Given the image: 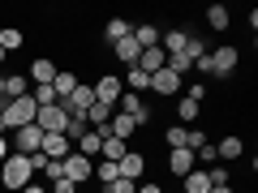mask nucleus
<instances>
[{
	"label": "nucleus",
	"mask_w": 258,
	"mask_h": 193,
	"mask_svg": "<svg viewBox=\"0 0 258 193\" xmlns=\"http://www.w3.org/2000/svg\"><path fill=\"white\" fill-rule=\"evenodd\" d=\"M35 116H39V103L30 99V94H22V99H9V103H0V120H5V129H26V125H35Z\"/></svg>",
	"instance_id": "1"
},
{
	"label": "nucleus",
	"mask_w": 258,
	"mask_h": 193,
	"mask_svg": "<svg viewBox=\"0 0 258 193\" xmlns=\"http://www.w3.org/2000/svg\"><path fill=\"white\" fill-rule=\"evenodd\" d=\"M30 176H35V172H30V159H26V155H9L5 163H0V180L9 184L13 193H22V189H26V184H30Z\"/></svg>",
	"instance_id": "2"
},
{
	"label": "nucleus",
	"mask_w": 258,
	"mask_h": 193,
	"mask_svg": "<svg viewBox=\"0 0 258 193\" xmlns=\"http://www.w3.org/2000/svg\"><path fill=\"white\" fill-rule=\"evenodd\" d=\"M207 60H211V73L215 77H232L237 73V47H215V52H207Z\"/></svg>",
	"instance_id": "3"
},
{
	"label": "nucleus",
	"mask_w": 258,
	"mask_h": 193,
	"mask_svg": "<svg viewBox=\"0 0 258 193\" xmlns=\"http://www.w3.org/2000/svg\"><path fill=\"white\" fill-rule=\"evenodd\" d=\"M35 125L43 129V133H64V125H69V112H64L60 103H52V108H39Z\"/></svg>",
	"instance_id": "4"
},
{
	"label": "nucleus",
	"mask_w": 258,
	"mask_h": 193,
	"mask_svg": "<svg viewBox=\"0 0 258 193\" xmlns=\"http://www.w3.org/2000/svg\"><path fill=\"white\" fill-rule=\"evenodd\" d=\"M39 146H43V129L39 125H26L13 133V155H35Z\"/></svg>",
	"instance_id": "5"
},
{
	"label": "nucleus",
	"mask_w": 258,
	"mask_h": 193,
	"mask_svg": "<svg viewBox=\"0 0 258 193\" xmlns=\"http://www.w3.org/2000/svg\"><path fill=\"white\" fill-rule=\"evenodd\" d=\"M181 73H172V69H159V73H151V90L155 94H168V99H176L181 94Z\"/></svg>",
	"instance_id": "6"
},
{
	"label": "nucleus",
	"mask_w": 258,
	"mask_h": 193,
	"mask_svg": "<svg viewBox=\"0 0 258 193\" xmlns=\"http://www.w3.org/2000/svg\"><path fill=\"white\" fill-rule=\"evenodd\" d=\"M91 90H95V99H99V103H108V108H116V103H120V94H125V86H120V77H99V82H95L91 86Z\"/></svg>",
	"instance_id": "7"
},
{
	"label": "nucleus",
	"mask_w": 258,
	"mask_h": 193,
	"mask_svg": "<svg viewBox=\"0 0 258 193\" xmlns=\"http://www.w3.org/2000/svg\"><path fill=\"white\" fill-rule=\"evenodd\" d=\"M64 176H69L74 184H82V180H91V176H95V163H91L86 155H78V150H74V155L64 159Z\"/></svg>",
	"instance_id": "8"
},
{
	"label": "nucleus",
	"mask_w": 258,
	"mask_h": 193,
	"mask_svg": "<svg viewBox=\"0 0 258 193\" xmlns=\"http://www.w3.org/2000/svg\"><path fill=\"white\" fill-rule=\"evenodd\" d=\"M43 159H69L74 155V146H69V138H64V133H43Z\"/></svg>",
	"instance_id": "9"
},
{
	"label": "nucleus",
	"mask_w": 258,
	"mask_h": 193,
	"mask_svg": "<svg viewBox=\"0 0 258 193\" xmlns=\"http://www.w3.org/2000/svg\"><path fill=\"white\" fill-rule=\"evenodd\" d=\"M138 69L142 73H159V69H168V52L164 47H142V56H138Z\"/></svg>",
	"instance_id": "10"
},
{
	"label": "nucleus",
	"mask_w": 258,
	"mask_h": 193,
	"mask_svg": "<svg viewBox=\"0 0 258 193\" xmlns=\"http://www.w3.org/2000/svg\"><path fill=\"white\" fill-rule=\"evenodd\" d=\"M241 155H245V142H241L237 133H228V138L215 142V159H224V163H228V159H241Z\"/></svg>",
	"instance_id": "11"
},
{
	"label": "nucleus",
	"mask_w": 258,
	"mask_h": 193,
	"mask_svg": "<svg viewBox=\"0 0 258 193\" xmlns=\"http://www.w3.org/2000/svg\"><path fill=\"white\" fill-rule=\"evenodd\" d=\"M181 189L185 193H211V176H207V167H194L189 176H181Z\"/></svg>",
	"instance_id": "12"
},
{
	"label": "nucleus",
	"mask_w": 258,
	"mask_h": 193,
	"mask_svg": "<svg viewBox=\"0 0 258 193\" xmlns=\"http://www.w3.org/2000/svg\"><path fill=\"white\" fill-rule=\"evenodd\" d=\"M168 172H172V176H189L194 172V150H172V155H168Z\"/></svg>",
	"instance_id": "13"
},
{
	"label": "nucleus",
	"mask_w": 258,
	"mask_h": 193,
	"mask_svg": "<svg viewBox=\"0 0 258 193\" xmlns=\"http://www.w3.org/2000/svg\"><path fill=\"white\" fill-rule=\"evenodd\" d=\"M134 133H138V125H134V120L125 116V112L108 120V138H120V142H129V138H134Z\"/></svg>",
	"instance_id": "14"
},
{
	"label": "nucleus",
	"mask_w": 258,
	"mask_h": 193,
	"mask_svg": "<svg viewBox=\"0 0 258 193\" xmlns=\"http://www.w3.org/2000/svg\"><path fill=\"white\" fill-rule=\"evenodd\" d=\"M52 90H56V103H60V99H69V94L78 90V77L69 73V69H56V77H52Z\"/></svg>",
	"instance_id": "15"
},
{
	"label": "nucleus",
	"mask_w": 258,
	"mask_h": 193,
	"mask_svg": "<svg viewBox=\"0 0 258 193\" xmlns=\"http://www.w3.org/2000/svg\"><path fill=\"white\" fill-rule=\"evenodd\" d=\"M142 167H147V159H142L138 150H129V155H125V159L116 163V172L125 176V180H138V176H142Z\"/></svg>",
	"instance_id": "16"
},
{
	"label": "nucleus",
	"mask_w": 258,
	"mask_h": 193,
	"mask_svg": "<svg viewBox=\"0 0 258 193\" xmlns=\"http://www.w3.org/2000/svg\"><path fill=\"white\" fill-rule=\"evenodd\" d=\"M52 77H56V64L47 60V56H39V60L30 64V82L35 86H52Z\"/></svg>",
	"instance_id": "17"
},
{
	"label": "nucleus",
	"mask_w": 258,
	"mask_h": 193,
	"mask_svg": "<svg viewBox=\"0 0 258 193\" xmlns=\"http://www.w3.org/2000/svg\"><path fill=\"white\" fill-rule=\"evenodd\" d=\"M22 94H30V77H22V73H9V77H5V99H0V103L22 99Z\"/></svg>",
	"instance_id": "18"
},
{
	"label": "nucleus",
	"mask_w": 258,
	"mask_h": 193,
	"mask_svg": "<svg viewBox=\"0 0 258 193\" xmlns=\"http://www.w3.org/2000/svg\"><path fill=\"white\" fill-rule=\"evenodd\" d=\"M99 155L108 159V163H120V159L129 155V142H120V138H103V142H99Z\"/></svg>",
	"instance_id": "19"
},
{
	"label": "nucleus",
	"mask_w": 258,
	"mask_h": 193,
	"mask_svg": "<svg viewBox=\"0 0 258 193\" xmlns=\"http://www.w3.org/2000/svg\"><path fill=\"white\" fill-rule=\"evenodd\" d=\"M120 86H125V90H129V94H138V90H151V77H147V73H142L138 64H129V73H125V77H120Z\"/></svg>",
	"instance_id": "20"
},
{
	"label": "nucleus",
	"mask_w": 258,
	"mask_h": 193,
	"mask_svg": "<svg viewBox=\"0 0 258 193\" xmlns=\"http://www.w3.org/2000/svg\"><path fill=\"white\" fill-rule=\"evenodd\" d=\"M112 52H116V60H120V64H138L142 47L134 43V35H129V39H120V43H112Z\"/></svg>",
	"instance_id": "21"
},
{
	"label": "nucleus",
	"mask_w": 258,
	"mask_h": 193,
	"mask_svg": "<svg viewBox=\"0 0 258 193\" xmlns=\"http://www.w3.org/2000/svg\"><path fill=\"white\" fill-rule=\"evenodd\" d=\"M159 35H164V30H159V26H151V22L134 26V43H138V47H159Z\"/></svg>",
	"instance_id": "22"
},
{
	"label": "nucleus",
	"mask_w": 258,
	"mask_h": 193,
	"mask_svg": "<svg viewBox=\"0 0 258 193\" xmlns=\"http://www.w3.org/2000/svg\"><path fill=\"white\" fill-rule=\"evenodd\" d=\"M86 133H91V120H86V116H69V125H64V138H69V146H78Z\"/></svg>",
	"instance_id": "23"
},
{
	"label": "nucleus",
	"mask_w": 258,
	"mask_h": 193,
	"mask_svg": "<svg viewBox=\"0 0 258 193\" xmlns=\"http://www.w3.org/2000/svg\"><path fill=\"white\" fill-rule=\"evenodd\" d=\"M134 35V26H129L125 18H112L108 26H103V39H108V43H120V39H129Z\"/></svg>",
	"instance_id": "24"
},
{
	"label": "nucleus",
	"mask_w": 258,
	"mask_h": 193,
	"mask_svg": "<svg viewBox=\"0 0 258 193\" xmlns=\"http://www.w3.org/2000/svg\"><path fill=\"white\" fill-rule=\"evenodd\" d=\"M185 30H164V35H159V43H164V52L168 56H176V52H185Z\"/></svg>",
	"instance_id": "25"
},
{
	"label": "nucleus",
	"mask_w": 258,
	"mask_h": 193,
	"mask_svg": "<svg viewBox=\"0 0 258 193\" xmlns=\"http://www.w3.org/2000/svg\"><path fill=\"white\" fill-rule=\"evenodd\" d=\"M86 120H91V129H103V125L112 120V108H108V103H99V99H95V103H91V112H86Z\"/></svg>",
	"instance_id": "26"
},
{
	"label": "nucleus",
	"mask_w": 258,
	"mask_h": 193,
	"mask_svg": "<svg viewBox=\"0 0 258 193\" xmlns=\"http://www.w3.org/2000/svg\"><path fill=\"white\" fill-rule=\"evenodd\" d=\"M0 47H5V52H18L22 47V30L18 26H0Z\"/></svg>",
	"instance_id": "27"
},
{
	"label": "nucleus",
	"mask_w": 258,
	"mask_h": 193,
	"mask_svg": "<svg viewBox=\"0 0 258 193\" xmlns=\"http://www.w3.org/2000/svg\"><path fill=\"white\" fill-rule=\"evenodd\" d=\"M99 142H103V138H99V133H95V129H91V133H86V138L78 142L74 150H78V155H86V159H95V155H99Z\"/></svg>",
	"instance_id": "28"
},
{
	"label": "nucleus",
	"mask_w": 258,
	"mask_h": 193,
	"mask_svg": "<svg viewBox=\"0 0 258 193\" xmlns=\"http://www.w3.org/2000/svg\"><path fill=\"white\" fill-rule=\"evenodd\" d=\"M176 116H181V125L198 120V103H194V99H185V94H181V103H176Z\"/></svg>",
	"instance_id": "29"
},
{
	"label": "nucleus",
	"mask_w": 258,
	"mask_h": 193,
	"mask_svg": "<svg viewBox=\"0 0 258 193\" xmlns=\"http://www.w3.org/2000/svg\"><path fill=\"white\" fill-rule=\"evenodd\" d=\"M207 22H211L215 30H228V9H224V5H211V9H207Z\"/></svg>",
	"instance_id": "30"
},
{
	"label": "nucleus",
	"mask_w": 258,
	"mask_h": 193,
	"mask_svg": "<svg viewBox=\"0 0 258 193\" xmlns=\"http://www.w3.org/2000/svg\"><path fill=\"white\" fill-rule=\"evenodd\" d=\"M116 163H108V159H103V163H95V180H99V184H112V180H116Z\"/></svg>",
	"instance_id": "31"
},
{
	"label": "nucleus",
	"mask_w": 258,
	"mask_h": 193,
	"mask_svg": "<svg viewBox=\"0 0 258 193\" xmlns=\"http://www.w3.org/2000/svg\"><path fill=\"white\" fill-rule=\"evenodd\" d=\"M185 56H189V60H203V56H207V43H203L198 35H189V39H185Z\"/></svg>",
	"instance_id": "32"
},
{
	"label": "nucleus",
	"mask_w": 258,
	"mask_h": 193,
	"mask_svg": "<svg viewBox=\"0 0 258 193\" xmlns=\"http://www.w3.org/2000/svg\"><path fill=\"white\" fill-rule=\"evenodd\" d=\"M30 99H35L39 108H52V103H56V90H52V86H35V90H30Z\"/></svg>",
	"instance_id": "33"
},
{
	"label": "nucleus",
	"mask_w": 258,
	"mask_h": 193,
	"mask_svg": "<svg viewBox=\"0 0 258 193\" xmlns=\"http://www.w3.org/2000/svg\"><path fill=\"white\" fill-rule=\"evenodd\" d=\"M103 193H138V180H125V176H116L112 184H103Z\"/></svg>",
	"instance_id": "34"
},
{
	"label": "nucleus",
	"mask_w": 258,
	"mask_h": 193,
	"mask_svg": "<svg viewBox=\"0 0 258 193\" xmlns=\"http://www.w3.org/2000/svg\"><path fill=\"white\" fill-rule=\"evenodd\" d=\"M164 142H168L172 150H181V146H185V125H172V129L164 133Z\"/></svg>",
	"instance_id": "35"
},
{
	"label": "nucleus",
	"mask_w": 258,
	"mask_h": 193,
	"mask_svg": "<svg viewBox=\"0 0 258 193\" xmlns=\"http://www.w3.org/2000/svg\"><path fill=\"white\" fill-rule=\"evenodd\" d=\"M43 176H47V180H60V176H64V159H47V163H43Z\"/></svg>",
	"instance_id": "36"
},
{
	"label": "nucleus",
	"mask_w": 258,
	"mask_h": 193,
	"mask_svg": "<svg viewBox=\"0 0 258 193\" xmlns=\"http://www.w3.org/2000/svg\"><path fill=\"white\" fill-rule=\"evenodd\" d=\"M185 99L203 103V99H207V86H203V82H189V86H185Z\"/></svg>",
	"instance_id": "37"
},
{
	"label": "nucleus",
	"mask_w": 258,
	"mask_h": 193,
	"mask_svg": "<svg viewBox=\"0 0 258 193\" xmlns=\"http://www.w3.org/2000/svg\"><path fill=\"white\" fill-rule=\"evenodd\" d=\"M207 176H211V189H215V184H228V167H211V172H207Z\"/></svg>",
	"instance_id": "38"
},
{
	"label": "nucleus",
	"mask_w": 258,
	"mask_h": 193,
	"mask_svg": "<svg viewBox=\"0 0 258 193\" xmlns=\"http://www.w3.org/2000/svg\"><path fill=\"white\" fill-rule=\"evenodd\" d=\"M52 193H78V184H74V180H69V176H60V180H56V184H52Z\"/></svg>",
	"instance_id": "39"
},
{
	"label": "nucleus",
	"mask_w": 258,
	"mask_h": 193,
	"mask_svg": "<svg viewBox=\"0 0 258 193\" xmlns=\"http://www.w3.org/2000/svg\"><path fill=\"white\" fill-rule=\"evenodd\" d=\"M138 193H164L159 184H151V180H138Z\"/></svg>",
	"instance_id": "40"
},
{
	"label": "nucleus",
	"mask_w": 258,
	"mask_h": 193,
	"mask_svg": "<svg viewBox=\"0 0 258 193\" xmlns=\"http://www.w3.org/2000/svg\"><path fill=\"white\" fill-rule=\"evenodd\" d=\"M9 155H13V150H9V142L0 138V163H5V159H9Z\"/></svg>",
	"instance_id": "41"
},
{
	"label": "nucleus",
	"mask_w": 258,
	"mask_h": 193,
	"mask_svg": "<svg viewBox=\"0 0 258 193\" xmlns=\"http://www.w3.org/2000/svg\"><path fill=\"white\" fill-rule=\"evenodd\" d=\"M22 193H47V189H43V184H26V189H22Z\"/></svg>",
	"instance_id": "42"
},
{
	"label": "nucleus",
	"mask_w": 258,
	"mask_h": 193,
	"mask_svg": "<svg viewBox=\"0 0 258 193\" xmlns=\"http://www.w3.org/2000/svg\"><path fill=\"white\" fill-rule=\"evenodd\" d=\"M211 193H232V184H215V189Z\"/></svg>",
	"instance_id": "43"
},
{
	"label": "nucleus",
	"mask_w": 258,
	"mask_h": 193,
	"mask_svg": "<svg viewBox=\"0 0 258 193\" xmlns=\"http://www.w3.org/2000/svg\"><path fill=\"white\" fill-rule=\"evenodd\" d=\"M0 99H5V73H0Z\"/></svg>",
	"instance_id": "44"
},
{
	"label": "nucleus",
	"mask_w": 258,
	"mask_h": 193,
	"mask_svg": "<svg viewBox=\"0 0 258 193\" xmlns=\"http://www.w3.org/2000/svg\"><path fill=\"white\" fill-rule=\"evenodd\" d=\"M0 138H5V120H0Z\"/></svg>",
	"instance_id": "45"
}]
</instances>
